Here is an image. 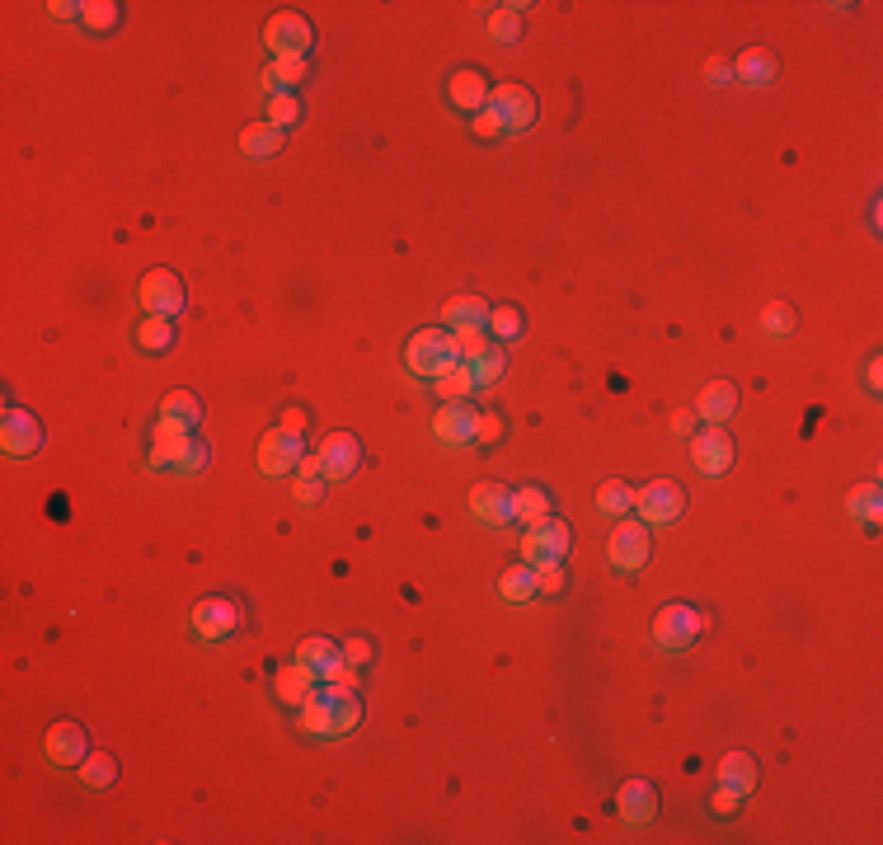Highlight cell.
<instances>
[{
	"instance_id": "1",
	"label": "cell",
	"mask_w": 883,
	"mask_h": 845,
	"mask_svg": "<svg viewBox=\"0 0 883 845\" xmlns=\"http://www.w3.org/2000/svg\"><path fill=\"white\" fill-rule=\"evenodd\" d=\"M362 723V700L348 686H315V691L301 700V728L310 738H343Z\"/></svg>"
},
{
	"instance_id": "2",
	"label": "cell",
	"mask_w": 883,
	"mask_h": 845,
	"mask_svg": "<svg viewBox=\"0 0 883 845\" xmlns=\"http://www.w3.org/2000/svg\"><path fill=\"white\" fill-rule=\"evenodd\" d=\"M705 630V615L696 611V606H663V611L653 615V639H658V648H667V653H686V648L696 644V634Z\"/></svg>"
},
{
	"instance_id": "3",
	"label": "cell",
	"mask_w": 883,
	"mask_h": 845,
	"mask_svg": "<svg viewBox=\"0 0 883 845\" xmlns=\"http://www.w3.org/2000/svg\"><path fill=\"white\" fill-rule=\"evenodd\" d=\"M404 357H409V371H414V376H437V371H447L451 362H461L447 329H419V334L409 338Z\"/></svg>"
},
{
	"instance_id": "4",
	"label": "cell",
	"mask_w": 883,
	"mask_h": 845,
	"mask_svg": "<svg viewBox=\"0 0 883 845\" xmlns=\"http://www.w3.org/2000/svg\"><path fill=\"white\" fill-rule=\"evenodd\" d=\"M310 43H315V29L296 10H278L264 24V47H273V57H306Z\"/></svg>"
},
{
	"instance_id": "5",
	"label": "cell",
	"mask_w": 883,
	"mask_h": 845,
	"mask_svg": "<svg viewBox=\"0 0 883 845\" xmlns=\"http://www.w3.org/2000/svg\"><path fill=\"white\" fill-rule=\"evenodd\" d=\"M635 507H639V517H644V526H667L682 517L686 489L677 479H653V484H644V489L635 493Z\"/></svg>"
},
{
	"instance_id": "6",
	"label": "cell",
	"mask_w": 883,
	"mask_h": 845,
	"mask_svg": "<svg viewBox=\"0 0 883 845\" xmlns=\"http://www.w3.org/2000/svg\"><path fill=\"white\" fill-rule=\"evenodd\" d=\"M137 301H141V310H146V315H165V320H174V315L188 306L184 282H179L170 268H155V273L141 277Z\"/></svg>"
},
{
	"instance_id": "7",
	"label": "cell",
	"mask_w": 883,
	"mask_h": 845,
	"mask_svg": "<svg viewBox=\"0 0 883 845\" xmlns=\"http://www.w3.org/2000/svg\"><path fill=\"white\" fill-rule=\"evenodd\" d=\"M649 526L644 522H625L611 531V540H606V559H611V569L620 573H639L644 564H649Z\"/></svg>"
},
{
	"instance_id": "8",
	"label": "cell",
	"mask_w": 883,
	"mask_h": 845,
	"mask_svg": "<svg viewBox=\"0 0 883 845\" xmlns=\"http://www.w3.org/2000/svg\"><path fill=\"white\" fill-rule=\"evenodd\" d=\"M569 545H574L569 526L559 522V517H545V522L527 526V536H522V559H527V569H536V564H545V559H564Z\"/></svg>"
},
{
	"instance_id": "9",
	"label": "cell",
	"mask_w": 883,
	"mask_h": 845,
	"mask_svg": "<svg viewBox=\"0 0 883 845\" xmlns=\"http://www.w3.org/2000/svg\"><path fill=\"white\" fill-rule=\"evenodd\" d=\"M484 108L498 113L503 132H527V127L536 123V99H531V90H522V85H494Z\"/></svg>"
},
{
	"instance_id": "10",
	"label": "cell",
	"mask_w": 883,
	"mask_h": 845,
	"mask_svg": "<svg viewBox=\"0 0 883 845\" xmlns=\"http://www.w3.org/2000/svg\"><path fill=\"white\" fill-rule=\"evenodd\" d=\"M240 630V606L231 597H207L193 606V634L198 639H231Z\"/></svg>"
},
{
	"instance_id": "11",
	"label": "cell",
	"mask_w": 883,
	"mask_h": 845,
	"mask_svg": "<svg viewBox=\"0 0 883 845\" xmlns=\"http://www.w3.org/2000/svg\"><path fill=\"white\" fill-rule=\"evenodd\" d=\"M301 456H306V446H301V432L292 428L268 432L264 442H259V470L264 475H292Z\"/></svg>"
},
{
	"instance_id": "12",
	"label": "cell",
	"mask_w": 883,
	"mask_h": 845,
	"mask_svg": "<svg viewBox=\"0 0 883 845\" xmlns=\"http://www.w3.org/2000/svg\"><path fill=\"white\" fill-rule=\"evenodd\" d=\"M43 752H47V761H52V766H80V761L90 756L85 728H80V723H71V719L52 723V728H47V738H43Z\"/></svg>"
},
{
	"instance_id": "13",
	"label": "cell",
	"mask_w": 883,
	"mask_h": 845,
	"mask_svg": "<svg viewBox=\"0 0 883 845\" xmlns=\"http://www.w3.org/2000/svg\"><path fill=\"white\" fill-rule=\"evenodd\" d=\"M193 451V432L174 418H160L151 428V465L165 470V465H184V456Z\"/></svg>"
},
{
	"instance_id": "14",
	"label": "cell",
	"mask_w": 883,
	"mask_h": 845,
	"mask_svg": "<svg viewBox=\"0 0 883 845\" xmlns=\"http://www.w3.org/2000/svg\"><path fill=\"white\" fill-rule=\"evenodd\" d=\"M691 461H696L700 475H724L733 465V437L719 428V423H710V428L691 442Z\"/></svg>"
},
{
	"instance_id": "15",
	"label": "cell",
	"mask_w": 883,
	"mask_h": 845,
	"mask_svg": "<svg viewBox=\"0 0 883 845\" xmlns=\"http://www.w3.org/2000/svg\"><path fill=\"white\" fill-rule=\"evenodd\" d=\"M0 446L5 456H33L43 446V428L29 409H5V423H0Z\"/></svg>"
},
{
	"instance_id": "16",
	"label": "cell",
	"mask_w": 883,
	"mask_h": 845,
	"mask_svg": "<svg viewBox=\"0 0 883 845\" xmlns=\"http://www.w3.org/2000/svg\"><path fill=\"white\" fill-rule=\"evenodd\" d=\"M320 461H325V479H348L362 465V442L353 432H329L320 442Z\"/></svg>"
},
{
	"instance_id": "17",
	"label": "cell",
	"mask_w": 883,
	"mask_h": 845,
	"mask_svg": "<svg viewBox=\"0 0 883 845\" xmlns=\"http://www.w3.org/2000/svg\"><path fill=\"white\" fill-rule=\"evenodd\" d=\"M620 817L630 827H649L658 817V789L649 780H625L620 784Z\"/></svg>"
},
{
	"instance_id": "18",
	"label": "cell",
	"mask_w": 883,
	"mask_h": 845,
	"mask_svg": "<svg viewBox=\"0 0 883 845\" xmlns=\"http://www.w3.org/2000/svg\"><path fill=\"white\" fill-rule=\"evenodd\" d=\"M470 512H475L484 526H508L512 522V489H503V484H475V489H470Z\"/></svg>"
},
{
	"instance_id": "19",
	"label": "cell",
	"mask_w": 883,
	"mask_h": 845,
	"mask_svg": "<svg viewBox=\"0 0 883 845\" xmlns=\"http://www.w3.org/2000/svg\"><path fill=\"white\" fill-rule=\"evenodd\" d=\"M433 432L442 437L447 446H465V442H475V409H465L461 400L447 404L442 414L433 418Z\"/></svg>"
},
{
	"instance_id": "20",
	"label": "cell",
	"mask_w": 883,
	"mask_h": 845,
	"mask_svg": "<svg viewBox=\"0 0 883 845\" xmlns=\"http://www.w3.org/2000/svg\"><path fill=\"white\" fill-rule=\"evenodd\" d=\"M320 686V676L310 672L306 662H292V667H278V676H273V691H278L282 705H301L310 691Z\"/></svg>"
},
{
	"instance_id": "21",
	"label": "cell",
	"mask_w": 883,
	"mask_h": 845,
	"mask_svg": "<svg viewBox=\"0 0 883 845\" xmlns=\"http://www.w3.org/2000/svg\"><path fill=\"white\" fill-rule=\"evenodd\" d=\"M775 76H780V62H775L771 52H761V47H747L743 57L733 62V80H743V85H752V90L771 85Z\"/></svg>"
},
{
	"instance_id": "22",
	"label": "cell",
	"mask_w": 883,
	"mask_h": 845,
	"mask_svg": "<svg viewBox=\"0 0 883 845\" xmlns=\"http://www.w3.org/2000/svg\"><path fill=\"white\" fill-rule=\"evenodd\" d=\"M296 662H306L310 672L320 676V681H329V676L339 672V662H343V648L339 644H329V639H301V648H296Z\"/></svg>"
},
{
	"instance_id": "23",
	"label": "cell",
	"mask_w": 883,
	"mask_h": 845,
	"mask_svg": "<svg viewBox=\"0 0 883 845\" xmlns=\"http://www.w3.org/2000/svg\"><path fill=\"white\" fill-rule=\"evenodd\" d=\"M489 80L480 76V71H456L451 76V104L456 108H465V113H480L484 104H489Z\"/></svg>"
},
{
	"instance_id": "24",
	"label": "cell",
	"mask_w": 883,
	"mask_h": 845,
	"mask_svg": "<svg viewBox=\"0 0 883 845\" xmlns=\"http://www.w3.org/2000/svg\"><path fill=\"white\" fill-rule=\"evenodd\" d=\"M310 71L306 57H273V66L264 71V90L268 99H278V94H292V85H301Z\"/></svg>"
},
{
	"instance_id": "25",
	"label": "cell",
	"mask_w": 883,
	"mask_h": 845,
	"mask_svg": "<svg viewBox=\"0 0 883 845\" xmlns=\"http://www.w3.org/2000/svg\"><path fill=\"white\" fill-rule=\"evenodd\" d=\"M738 409V390H733L729 381H714L700 390V400H696V414L705 418V423H724V418Z\"/></svg>"
},
{
	"instance_id": "26",
	"label": "cell",
	"mask_w": 883,
	"mask_h": 845,
	"mask_svg": "<svg viewBox=\"0 0 883 845\" xmlns=\"http://www.w3.org/2000/svg\"><path fill=\"white\" fill-rule=\"evenodd\" d=\"M433 381H437L433 385L437 395H442L447 404H456V400H465V395L475 390V371H470V362H451L447 371H437Z\"/></svg>"
},
{
	"instance_id": "27",
	"label": "cell",
	"mask_w": 883,
	"mask_h": 845,
	"mask_svg": "<svg viewBox=\"0 0 883 845\" xmlns=\"http://www.w3.org/2000/svg\"><path fill=\"white\" fill-rule=\"evenodd\" d=\"M512 517H517V522H527V526L545 522V517H550V493L536 489V484H527V489H512Z\"/></svg>"
},
{
	"instance_id": "28",
	"label": "cell",
	"mask_w": 883,
	"mask_h": 845,
	"mask_svg": "<svg viewBox=\"0 0 883 845\" xmlns=\"http://www.w3.org/2000/svg\"><path fill=\"white\" fill-rule=\"evenodd\" d=\"M719 784H733V789L752 794V789H757V761L747 752H729L719 761Z\"/></svg>"
},
{
	"instance_id": "29",
	"label": "cell",
	"mask_w": 883,
	"mask_h": 845,
	"mask_svg": "<svg viewBox=\"0 0 883 845\" xmlns=\"http://www.w3.org/2000/svg\"><path fill=\"white\" fill-rule=\"evenodd\" d=\"M278 146H282V132L273 123H254L240 132V151L249 160H268V155H278Z\"/></svg>"
},
{
	"instance_id": "30",
	"label": "cell",
	"mask_w": 883,
	"mask_h": 845,
	"mask_svg": "<svg viewBox=\"0 0 883 845\" xmlns=\"http://www.w3.org/2000/svg\"><path fill=\"white\" fill-rule=\"evenodd\" d=\"M489 310L494 306H484L480 296H451L447 306H442V320H447L451 329H461V324H489Z\"/></svg>"
},
{
	"instance_id": "31",
	"label": "cell",
	"mask_w": 883,
	"mask_h": 845,
	"mask_svg": "<svg viewBox=\"0 0 883 845\" xmlns=\"http://www.w3.org/2000/svg\"><path fill=\"white\" fill-rule=\"evenodd\" d=\"M160 418H174V423H184L188 432L202 423V404L198 395H188V390H170L165 400H160Z\"/></svg>"
},
{
	"instance_id": "32",
	"label": "cell",
	"mask_w": 883,
	"mask_h": 845,
	"mask_svg": "<svg viewBox=\"0 0 883 845\" xmlns=\"http://www.w3.org/2000/svg\"><path fill=\"white\" fill-rule=\"evenodd\" d=\"M174 343V324L165 320V315H146V320L137 324V348L141 353H165Z\"/></svg>"
},
{
	"instance_id": "33",
	"label": "cell",
	"mask_w": 883,
	"mask_h": 845,
	"mask_svg": "<svg viewBox=\"0 0 883 845\" xmlns=\"http://www.w3.org/2000/svg\"><path fill=\"white\" fill-rule=\"evenodd\" d=\"M851 517H860L865 526H879V517H883L879 484H855V489H851Z\"/></svg>"
},
{
	"instance_id": "34",
	"label": "cell",
	"mask_w": 883,
	"mask_h": 845,
	"mask_svg": "<svg viewBox=\"0 0 883 845\" xmlns=\"http://www.w3.org/2000/svg\"><path fill=\"white\" fill-rule=\"evenodd\" d=\"M635 493L639 489H630L625 479H606L602 489H597V507H602V512H611V517H625V512L635 507Z\"/></svg>"
},
{
	"instance_id": "35",
	"label": "cell",
	"mask_w": 883,
	"mask_h": 845,
	"mask_svg": "<svg viewBox=\"0 0 883 845\" xmlns=\"http://www.w3.org/2000/svg\"><path fill=\"white\" fill-rule=\"evenodd\" d=\"M451 343H456V357H461V362H475V357L489 348V329H484V324H461V329H451Z\"/></svg>"
},
{
	"instance_id": "36",
	"label": "cell",
	"mask_w": 883,
	"mask_h": 845,
	"mask_svg": "<svg viewBox=\"0 0 883 845\" xmlns=\"http://www.w3.org/2000/svg\"><path fill=\"white\" fill-rule=\"evenodd\" d=\"M522 10L527 5H498L494 15H489V33H494L498 43H517L522 38Z\"/></svg>"
},
{
	"instance_id": "37",
	"label": "cell",
	"mask_w": 883,
	"mask_h": 845,
	"mask_svg": "<svg viewBox=\"0 0 883 845\" xmlns=\"http://www.w3.org/2000/svg\"><path fill=\"white\" fill-rule=\"evenodd\" d=\"M80 780L90 784V789H109V784L118 780V761H113L109 752L85 756V761H80Z\"/></svg>"
},
{
	"instance_id": "38",
	"label": "cell",
	"mask_w": 883,
	"mask_h": 845,
	"mask_svg": "<svg viewBox=\"0 0 883 845\" xmlns=\"http://www.w3.org/2000/svg\"><path fill=\"white\" fill-rule=\"evenodd\" d=\"M503 367H508V357H503V348H494V343H489V348H484V353L470 362V371H475V385H494L498 376H503Z\"/></svg>"
},
{
	"instance_id": "39",
	"label": "cell",
	"mask_w": 883,
	"mask_h": 845,
	"mask_svg": "<svg viewBox=\"0 0 883 845\" xmlns=\"http://www.w3.org/2000/svg\"><path fill=\"white\" fill-rule=\"evenodd\" d=\"M498 592H503V601L536 597V573H531V569H508V573H503V583H498Z\"/></svg>"
},
{
	"instance_id": "40",
	"label": "cell",
	"mask_w": 883,
	"mask_h": 845,
	"mask_svg": "<svg viewBox=\"0 0 883 845\" xmlns=\"http://www.w3.org/2000/svg\"><path fill=\"white\" fill-rule=\"evenodd\" d=\"M484 329H489L494 338H517V334H522V315H517V306H494Z\"/></svg>"
},
{
	"instance_id": "41",
	"label": "cell",
	"mask_w": 883,
	"mask_h": 845,
	"mask_svg": "<svg viewBox=\"0 0 883 845\" xmlns=\"http://www.w3.org/2000/svg\"><path fill=\"white\" fill-rule=\"evenodd\" d=\"M80 19H85L94 33H104L118 24V5H113V0H90V5H80Z\"/></svg>"
},
{
	"instance_id": "42",
	"label": "cell",
	"mask_w": 883,
	"mask_h": 845,
	"mask_svg": "<svg viewBox=\"0 0 883 845\" xmlns=\"http://www.w3.org/2000/svg\"><path fill=\"white\" fill-rule=\"evenodd\" d=\"M536 592H541V597H559V592H564V564H559V559H545V564H536Z\"/></svg>"
},
{
	"instance_id": "43",
	"label": "cell",
	"mask_w": 883,
	"mask_h": 845,
	"mask_svg": "<svg viewBox=\"0 0 883 845\" xmlns=\"http://www.w3.org/2000/svg\"><path fill=\"white\" fill-rule=\"evenodd\" d=\"M296 118H301V104H296V94H278V99H268V118L264 123H273L282 132V127H292Z\"/></svg>"
},
{
	"instance_id": "44",
	"label": "cell",
	"mask_w": 883,
	"mask_h": 845,
	"mask_svg": "<svg viewBox=\"0 0 883 845\" xmlns=\"http://www.w3.org/2000/svg\"><path fill=\"white\" fill-rule=\"evenodd\" d=\"M761 329H766V334H790V329H794V310L785 306V301L766 306V315H761Z\"/></svg>"
},
{
	"instance_id": "45",
	"label": "cell",
	"mask_w": 883,
	"mask_h": 845,
	"mask_svg": "<svg viewBox=\"0 0 883 845\" xmlns=\"http://www.w3.org/2000/svg\"><path fill=\"white\" fill-rule=\"evenodd\" d=\"M743 789H733V784H719V794H714V813L719 817H733L738 813V808H743Z\"/></svg>"
},
{
	"instance_id": "46",
	"label": "cell",
	"mask_w": 883,
	"mask_h": 845,
	"mask_svg": "<svg viewBox=\"0 0 883 845\" xmlns=\"http://www.w3.org/2000/svg\"><path fill=\"white\" fill-rule=\"evenodd\" d=\"M503 437V418L498 414H475V442H498Z\"/></svg>"
},
{
	"instance_id": "47",
	"label": "cell",
	"mask_w": 883,
	"mask_h": 845,
	"mask_svg": "<svg viewBox=\"0 0 883 845\" xmlns=\"http://www.w3.org/2000/svg\"><path fill=\"white\" fill-rule=\"evenodd\" d=\"M343 648V662H348V667H367V662H372V644H367V639H348V644H339Z\"/></svg>"
},
{
	"instance_id": "48",
	"label": "cell",
	"mask_w": 883,
	"mask_h": 845,
	"mask_svg": "<svg viewBox=\"0 0 883 845\" xmlns=\"http://www.w3.org/2000/svg\"><path fill=\"white\" fill-rule=\"evenodd\" d=\"M325 484H329V479H301V484H296V503L315 507L320 498H325Z\"/></svg>"
},
{
	"instance_id": "49",
	"label": "cell",
	"mask_w": 883,
	"mask_h": 845,
	"mask_svg": "<svg viewBox=\"0 0 883 845\" xmlns=\"http://www.w3.org/2000/svg\"><path fill=\"white\" fill-rule=\"evenodd\" d=\"M475 137H503V123H498V113L494 108H480V113H475Z\"/></svg>"
},
{
	"instance_id": "50",
	"label": "cell",
	"mask_w": 883,
	"mask_h": 845,
	"mask_svg": "<svg viewBox=\"0 0 883 845\" xmlns=\"http://www.w3.org/2000/svg\"><path fill=\"white\" fill-rule=\"evenodd\" d=\"M705 80H710V85H729V80H733V62L710 57V62H705Z\"/></svg>"
},
{
	"instance_id": "51",
	"label": "cell",
	"mask_w": 883,
	"mask_h": 845,
	"mask_svg": "<svg viewBox=\"0 0 883 845\" xmlns=\"http://www.w3.org/2000/svg\"><path fill=\"white\" fill-rule=\"evenodd\" d=\"M296 479H325V461L320 456H301L296 461Z\"/></svg>"
},
{
	"instance_id": "52",
	"label": "cell",
	"mask_w": 883,
	"mask_h": 845,
	"mask_svg": "<svg viewBox=\"0 0 883 845\" xmlns=\"http://www.w3.org/2000/svg\"><path fill=\"white\" fill-rule=\"evenodd\" d=\"M202 465H207V446H202L198 437H193V451H188V456H184V465H179V470H188V475H198Z\"/></svg>"
},
{
	"instance_id": "53",
	"label": "cell",
	"mask_w": 883,
	"mask_h": 845,
	"mask_svg": "<svg viewBox=\"0 0 883 845\" xmlns=\"http://www.w3.org/2000/svg\"><path fill=\"white\" fill-rule=\"evenodd\" d=\"M47 10H52L57 19H80V5H76V0H52Z\"/></svg>"
},
{
	"instance_id": "54",
	"label": "cell",
	"mask_w": 883,
	"mask_h": 845,
	"mask_svg": "<svg viewBox=\"0 0 883 845\" xmlns=\"http://www.w3.org/2000/svg\"><path fill=\"white\" fill-rule=\"evenodd\" d=\"M282 428L301 432V428H306V414H301V409H282Z\"/></svg>"
},
{
	"instance_id": "55",
	"label": "cell",
	"mask_w": 883,
	"mask_h": 845,
	"mask_svg": "<svg viewBox=\"0 0 883 845\" xmlns=\"http://www.w3.org/2000/svg\"><path fill=\"white\" fill-rule=\"evenodd\" d=\"M672 428H677V432H691V428H696V414H677V418H672Z\"/></svg>"
}]
</instances>
